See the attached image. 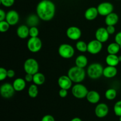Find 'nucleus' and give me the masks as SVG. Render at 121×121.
Masks as SVG:
<instances>
[{"label": "nucleus", "instance_id": "ddd939ff", "mask_svg": "<svg viewBox=\"0 0 121 121\" xmlns=\"http://www.w3.org/2000/svg\"><path fill=\"white\" fill-rule=\"evenodd\" d=\"M95 35V38L96 40L104 43L108 40L110 34L107 31L106 28L99 27L96 30Z\"/></svg>", "mask_w": 121, "mask_h": 121}, {"label": "nucleus", "instance_id": "4c0bfd02", "mask_svg": "<svg viewBox=\"0 0 121 121\" xmlns=\"http://www.w3.org/2000/svg\"><path fill=\"white\" fill-rule=\"evenodd\" d=\"M106 30L108 32L109 34L111 35V34H113L115 33V27L114 26H107L106 27Z\"/></svg>", "mask_w": 121, "mask_h": 121}, {"label": "nucleus", "instance_id": "79ce46f5", "mask_svg": "<svg viewBox=\"0 0 121 121\" xmlns=\"http://www.w3.org/2000/svg\"><path fill=\"white\" fill-rule=\"evenodd\" d=\"M70 121H82L80 118H78V117H75V118H73L72 119H71Z\"/></svg>", "mask_w": 121, "mask_h": 121}, {"label": "nucleus", "instance_id": "4be33fe9", "mask_svg": "<svg viewBox=\"0 0 121 121\" xmlns=\"http://www.w3.org/2000/svg\"><path fill=\"white\" fill-rule=\"evenodd\" d=\"M106 64L108 66H117L118 64L120 63L119 60V57L117 56V54H108V55L106 56L105 59Z\"/></svg>", "mask_w": 121, "mask_h": 121}, {"label": "nucleus", "instance_id": "aec40b11", "mask_svg": "<svg viewBox=\"0 0 121 121\" xmlns=\"http://www.w3.org/2000/svg\"><path fill=\"white\" fill-rule=\"evenodd\" d=\"M119 21V16L115 13H112L105 17V22L106 26H115Z\"/></svg>", "mask_w": 121, "mask_h": 121}, {"label": "nucleus", "instance_id": "58836bf2", "mask_svg": "<svg viewBox=\"0 0 121 121\" xmlns=\"http://www.w3.org/2000/svg\"><path fill=\"white\" fill-rule=\"evenodd\" d=\"M6 15H7V13L5 12V11L2 9H0V21L5 20Z\"/></svg>", "mask_w": 121, "mask_h": 121}, {"label": "nucleus", "instance_id": "f3484780", "mask_svg": "<svg viewBox=\"0 0 121 121\" xmlns=\"http://www.w3.org/2000/svg\"><path fill=\"white\" fill-rule=\"evenodd\" d=\"M86 98L90 104H96L100 101V95L97 91H89Z\"/></svg>", "mask_w": 121, "mask_h": 121}, {"label": "nucleus", "instance_id": "f704fd0d", "mask_svg": "<svg viewBox=\"0 0 121 121\" xmlns=\"http://www.w3.org/2000/svg\"><path fill=\"white\" fill-rule=\"evenodd\" d=\"M68 90L65 89H60V90L59 92V95L60 96V98H66L68 94V92H67Z\"/></svg>", "mask_w": 121, "mask_h": 121}, {"label": "nucleus", "instance_id": "1a4fd4ad", "mask_svg": "<svg viewBox=\"0 0 121 121\" xmlns=\"http://www.w3.org/2000/svg\"><path fill=\"white\" fill-rule=\"evenodd\" d=\"M97 8L99 15L106 17L113 11L114 7L111 2H103L98 5Z\"/></svg>", "mask_w": 121, "mask_h": 121}, {"label": "nucleus", "instance_id": "72a5a7b5", "mask_svg": "<svg viewBox=\"0 0 121 121\" xmlns=\"http://www.w3.org/2000/svg\"><path fill=\"white\" fill-rule=\"evenodd\" d=\"M7 78H8L7 69L4 67H1L0 68V80L3 81Z\"/></svg>", "mask_w": 121, "mask_h": 121}, {"label": "nucleus", "instance_id": "2f4dec72", "mask_svg": "<svg viewBox=\"0 0 121 121\" xmlns=\"http://www.w3.org/2000/svg\"><path fill=\"white\" fill-rule=\"evenodd\" d=\"M39 34V30L37 27H30L29 36L30 37H37Z\"/></svg>", "mask_w": 121, "mask_h": 121}, {"label": "nucleus", "instance_id": "c9c22d12", "mask_svg": "<svg viewBox=\"0 0 121 121\" xmlns=\"http://www.w3.org/2000/svg\"><path fill=\"white\" fill-rule=\"evenodd\" d=\"M41 121H55V119L51 115H46L43 117Z\"/></svg>", "mask_w": 121, "mask_h": 121}, {"label": "nucleus", "instance_id": "20e7f679", "mask_svg": "<svg viewBox=\"0 0 121 121\" xmlns=\"http://www.w3.org/2000/svg\"><path fill=\"white\" fill-rule=\"evenodd\" d=\"M24 70L27 74L34 75L39 72V65L38 61L33 58L27 59L24 63Z\"/></svg>", "mask_w": 121, "mask_h": 121}, {"label": "nucleus", "instance_id": "c756f323", "mask_svg": "<svg viewBox=\"0 0 121 121\" xmlns=\"http://www.w3.org/2000/svg\"><path fill=\"white\" fill-rule=\"evenodd\" d=\"M113 111L117 117H121V100H118L115 104L113 106Z\"/></svg>", "mask_w": 121, "mask_h": 121}, {"label": "nucleus", "instance_id": "a211bd4d", "mask_svg": "<svg viewBox=\"0 0 121 121\" xmlns=\"http://www.w3.org/2000/svg\"><path fill=\"white\" fill-rule=\"evenodd\" d=\"M117 73H118V70L117 67L115 66H108L104 69L103 76L106 78L111 79L115 77Z\"/></svg>", "mask_w": 121, "mask_h": 121}, {"label": "nucleus", "instance_id": "4468645a", "mask_svg": "<svg viewBox=\"0 0 121 121\" xmlns=\"http://www.w3.org/2000/svg\"><path fill=\"white\" fill-rule=\"evenodd\" d=\"M5 20L10 26H15L20 20V15L15 10H9L7 12Z\"/></svg>", "mask_w": 121, "mask_h": 121}, {"label": "nucleus", "instance_id": "6e6552de", "mask_svg": "<svg viewBox=\"0 0 121 121\" xmlns=\"http://www.w3.org/2000/svg\"><path fill=\"white\" fill-rule=\"evenodd\" d=\"M15 92L13 84L9 83H3L0 87V94L1 96L5 99H9L13 97Z\"/></svg>", "mask_w": 121, "mask_h": 121}, {"label": "nucleus", "instance_id": "9d476101", "mask_svg": "<svg viewBox=\"0 0 121 121\" xmlns=\"http://www.w3.org/2000/svg\"><path fill=\"white\" fill-rule=\"evenodd\" d=\"M102 43L96 39L92 40L87 44V52L91 54H97L102 49Z\"/></svg>", "mask_w": 121, "mask_h": 121}, {"label": "nucleus", "instance_id": "412c9836", "mask_svg": "<svg viewBox=\"0 0 121 121\" xmlns=\"http://www.w3.org/2000/svg\"><path fill=\"white\" fill-rule=\"evenodd\" d=\"M13 86L16 92H21V91H22L26 88V80L21 78H17L13 82Z\"/></svg>", "mask_w": 121, "mask_h": 121}, {"label": "nucleus", "instance_id": "39448f33", "mask_svg": "<svg viewBox=\"0 0 121 121\" xmlns=\"http://www.w3.org/2000/svg\"><path fill=\"white\" fill-rule=\"evenodd\" d=\"M74 52V48L72 45L69 44H61L58 48L59 56L63 59H69L73 57Z\"/></svg>", "mask_w": 121, "mask_h": 121}, {"label": "nucleus", "instance_id": "a19ab883", "mask_svg": "<svg viewBox=\"0 0 121 121\" xmlns=\"http://www.w3.org/2000/svg\"><path fill=\"white\" fill-rule=\"evenodd\" d=\"M15 73L14 72V70H13V69H9L7 70V76H8V78H13L15 76Z\"/></svg>", "mask_w": 121, "mask_h": 121}, {"label": "nucleus", "instance_id": "ea45409f", "mask_svg": "<svg viewBox=\"0 0 121 121\" xmlns=\"http://www.w3.org/2000/svg\"><path fill=\"white\" fill-rule=\"evenodd\" d=\"M24 79L26 80V81L27 82H33V75L31 74H27L26 73V75L25 76Z\"/></svg>", "mask_w": 121, "mask_h": 121}, {"label": "nucleus", "instance_id": "b1692460", "mask_svg": "<svg viewBox=\"0 0 121 121\" xmlns=\"http://www.w3.org/2000/svg\"><path fill=\"white\" fill-rule=\"evenodd\" d=\"M87 63H88V60L85 55H83V54L79 55L76 59V66H78V67H81V68H85V67L87 66Z\"/></svg>", "mask_w": 121, "mask_h": 121}, {"label": "nucleus", "instance_id": "0eeeda50", "mask_svg": "<svg viewBox=\"0 0 121 121\" xmlns=\"http://www.w3.org/2000/svg\"><path fill=\"white\" fill-rule=\"evenodd\" d=\"M43 43L39 37H30L27 41V46L28 50L33 53H37L42 48Z\"/></svg>", "mask_w": 121, "mask_h": 121}, {"label": "nucleus", "instance_id": "7c9ffc66", "mask_svg": "<svg viewBox=\"0 0 121 121\" xmlns=\"http://www.w3.org/2000/svg\"><path fill=\"white\" fill-rule=\"evenodd\" d=\"M10 25L6 20L0 21V31L1 33H5L9 30Z\"/></svg>", "mask_w": 121, "mask_h": 121}, {"label": "nucleus", "instance_id": "f8f14e48", "mask_svg": "<svg viewBox=\"0 0 121 121\" xmlns=\"http://www.w3.org/2000/svg\"><path fill=\"white\" fill-rule=\"evenodd\" d=\"M109 109L108 106L104 103L98 104L95 109V113L99 118H104L108 115Z\"/></svg>", "mask_w": 121, "mask_h": 121}, {"label": "nucleus", "instance_id": "f257e3e1", "mask_svg": "<svg viewBox=\"0 0 121 121\" xmlns=\"http://www.w3.org/2000/svg\"><path fill=\"white\" fill-rule=\"evenodd\" d=\"M55 13V4L50 0H42L37 5V15L43 21H48L52 20L54 18Z\"/></svg>", "mask_w": 121, "mask_h": 121}, {"label": "nucleus", "instance_id": "423d86ee", "mask_svg": "<svg viewBox=\"0 0 121 121\" xmlns=\"http://www.w3.org/2000/svg\"><path fill=\"white\" fill-rule=\"evenodd\" d=\"M89 91L85 85L80 83H76L72 87V93L74 98L79 99H84L87 96Z\"/></svg>", "mask_w": 121, "mask_h": 121}, {"label": "nucleus", "instance_id": "f03ea898", "mask_svg": "<svg viewBox=\"0 0 121 121\" xmlns=\"http://www.w3.org/2000/svg\"><path fill=\"white\" fill-rule=\"evenodd\" d=\"M86 74L84 68H81L76 66L70 68L67 72V76L72 81L75 83H79L83 81L86 78Z\"/></svg>", "mask_w": 121, "mask_h": 121}, {"label": "nucleus", "instance_id": "c85d7f7f", "mask_svg": "<svg viewBox=\"0 0 121 121\" xmlns=\"http://www.w3.org/2000/svg\"><path fill=\"white\" fill-rule=\"evenodd\" d=\"M76 48L79 52L85 53L87 52V44L82 40H79L76 43Z\"/></svg>", "mask_w": 121, "mask_h": 121}, {"label": "nucleus", "instance_id": "dca6fc26", "mask_svg": "<svg viewBox=\"0 0 121 121\" xmlns=\"http://www.w3.org/2000/svg\"><path fill=\"white\" fill-rule=\"evenodd\" d=\"M99 15L97 7H91L87 8L85 12V18L89 21H92L95 20Z\"/></svg>", "mask_w": 121, "mask_h": 121}, {"label": "nucleus", "instance_id": "cd10ccee", "mask_svg": "<svg viewBox=\"0 0 121 121\" xmlns=\"http://www.w3.org/2000/svg\"><path fill=\"white\" fill-rule=\"evenodd\" d=\"M117 96V91L113 88H110L106 90L105 93V96L109 100H114Z\"/></svg>", "mask_w": 121, "mask_h": 121}, {"label": "nucleus", "instance_id": "473e14b6", "mask_svg": "<svg viewBox=\"0 0 121 121\" xmlns=\"http://www.w3.org/2000/svg\"><path fill=\"white\" fill-rule=\"evenodd\" d=\"M15 0H0L1 5L5 7H11L14 5Z\"/></svg>", "mask_w": 121, "mask_h": 121}, {"label": "nucleus", "instance_id": "6ab92c4d", "mask_svg": "<svg viewBox=\"0 0 121 121\" xmlns=\"http://www.w3.org/2000/svg\"><path fill=\"white\" fill-rule=\"evenodd\" d=\"M30 28L26 25H21L17 29V35L21 39H27L29 36Z\"/></svg>", "mask_w": 121, "mask_h": 121}, {"label": "nucleus", "instance_id": "7ed1b4c3", "mask_svg": "<svg viewBox=\"0 0 121 121\" xmlns=\"http://www.w3.org/2000/svg\"><path fill=\"white\" fill-rule=\"evenodd\" d=\"M104 69L101 64L93 63L87 67V74L91 79H98L103 76Z\"/></svg>", "mask_w": 121, "mask_h": 121}, {"label": "nucleus", "instance_id": "5701e85b", "mask_svg": "<svg viewBox=\"0 0 121 121\" xmlns=\"http://www.w3.org/2000/svg\"><path fill=\"white\" fill-rule=\"evenodd\" d=\"M40 20V18L37 15L31 14L27 17L26 22H27V24L28 27H37V26L39 24Z\"/></svg>", "mask_w": 121, "mask_h": 121}, {"label": "nucleus", "instance_id": "2eb2a0df", "mask_svg": "<svg viewBox=\"0 0 121 121\" xmlns=\"http://www.w3.org/2000/svg\"><path fill=\"white\" fill-rule=\"evenodd\" d=\"M58 85L60 89L69 90L72 87L73 82L67 75H62L58 79Z\"/></svg>", "mask_w": 121, "mask_h": 121}, {"label": "nucleus", "instance_id": "c03bdc74", "mask_svg": "<svg viewBox=\"0 0 121 121\" xmlns=\"http://www.w3.org/2000/svg\"><path fill=\"white\" fill-rule=\"evenodd\" d=\"M119 121H121V116L119 117Z\"/></svg>", "mask_w": 121, "mask_h": 121}, {"label": "nucleus", "instance_id": "9b49d317", "mask_svg": "<svg viewBox=\"0 0 121 121\" xmlns=\"http://www.w3.org/2000/svg\"><path fill=\"white\" fill-rule=\"evenodd\" d=\"M66 35L71 40H79L82 36V31L79 27L71 26L66 30Z\"/></svg>", "mask_w": 121, "mask_h": 121}, {"label": "nucleus", "instance_id": "e433bc0d", "mask_svg": "<svg viewBox=\"0 0 121 121\" xmlns=\"http://www.w3.org/2000/svg\"><path fill=\"white\" fill-rule=\"evenodd\" d=\"M115 41L120 46L121 48V31L118 32L115 37Z\"/></svg>", "mask_w": 121, "mask_h": 121}, {"label": "nucleus", "instance_id": "37998d69", "mask_svg": "<svg viewBox=\"0 0 121 121\" xmlns=\"http://www.w3.org/2000/svg\"><path fill=\"white\" fill-rule=\"evenodd\" d=\"M118 57H119V61H120V62H121V56H118Z\"/></svg>", "mask_w": 121, "mask_h": 121}, {"label": "nucleus", "instance_id": "393cba45", "mask_svg": "<svg viewBox=\"0 0 121 121\" xmlns=\"http://www.w3.org/2000/svg\"><path fill=\"white\" fill-rule=\"evenodd\" d=\"M45 80H46L45 76L40 72H37L33 75V82L37 86L43 85L44 83L45 82Z\"/></svg>", "mask_w": 121, "mask_h": 121}, {"label": "nucleus", "instance_id": "bb28decb", "mask_svg": "<svg viewBox=\"0 0 121 121\" xmlns=\"http://www.w3.org/2000/svg\"><path fill=\"white\" fill-rule=\"evenodd\" d=\"M39 94V89L38 86L35 84H33L30 86L28 89V95L30 98H36Z\"/></svg>", "mask_w": 121, "mask_h": 121}, {"label": "nucleus", "instance_id": "a878e982", "mask_svg": "<svg viewBox=\"0 0 121 121\" xmlns=\"http://www.w3.org/2000/svg\"><path fill=\"white\" fill-rule=\"evenodd\" d=\"M121 49L120 46L115 41L109 44L107 47V52L110 54H117Z\"/></svg>", "mask_w": 121, "mask_h": 121}]
</instances>
